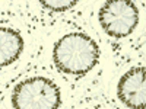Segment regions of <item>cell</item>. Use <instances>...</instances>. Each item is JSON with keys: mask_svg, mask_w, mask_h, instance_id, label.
Instances as JSON below:
<instances>
[{"mask_svg": "<svg viewBox=\"0 0 146 109\" xmlns=\"http://www.w3.org/2000/svg\"><path fill=\"white\" fill-rule=\"evenodd\" d=\"M98 58V44L80 32L67 33L54 44V64L64 74L85 76L96 66Z\"/></svg>", "mask_w": 146, "mask_h": 109, "instance_id": "1", "label": "cell"}, {"mask_svg": "<svg viewBox=\"0 0 146 109\" xmlns=\"http://www.w3.org/2000/svg\"><path fill=\"white\" fill-rule=\"evenodd\" d=\"M58 86L47 77H31L16 84L12 93L13 109H58Z\"/></svg>", "mask_w": 146, "mask_h": 109, "instance_id": "2", "label": "cell"}, {"mask_svg": "<svg viewBox=\"0 0 146 109\" xmlns=\"http://www.w3.org/2000/svg\"><path fill=\"white\" fill-rule=\"evenodd\" d=\"M98 19L110 36L124 38L137 26L139 9L129 0H110L101 6Z\"/></svg>", "mask_w": 146, "mask_h": 109, "instance_id": "3", "label": "cell"}, {"mask_svg": "<svg viewBox=\"0 0 146 109\" xmlns=\"http://www.w3.org/2000/svg\"><path fill=\"white\" fill-rule=\"evenodd\" d=\"M118 99L129 109H145L146 106V74L145 67H135L121 76L117 87Z\"/></svg>", "mask_w": 146, "mask_h": 109, "instance_id": "4", "label": "cell"}, {"mask_svg": "<svg viewBox=\"0 0 146 109\" xmlns=\"http://www.w3.org/2000/svg\"><path fill=\"white\" fill-rule=\"evenodd\" d=\"M23 51V39L18 31L0 28V68L15 63Z\"/></svg>", "mask_w": 146, "mask_h": 109, "instance_id": "5", "label": "cell"}, {"mask_svg": "<svg viewBox=\"0 0 146 109\" xmlns=\"http://www.w3.org/2000/svg\"><path fill=\"white\" fill-rule=\"evenodd\" d=\"M41 5L50 10H54V12H63V10H67V9H72L75 5H78V2L75 0H42Z\"/></svg>", "mask_w": 146, "mask_h": 109, "instance_id": "6", "label": "cell"}]
</instances>
